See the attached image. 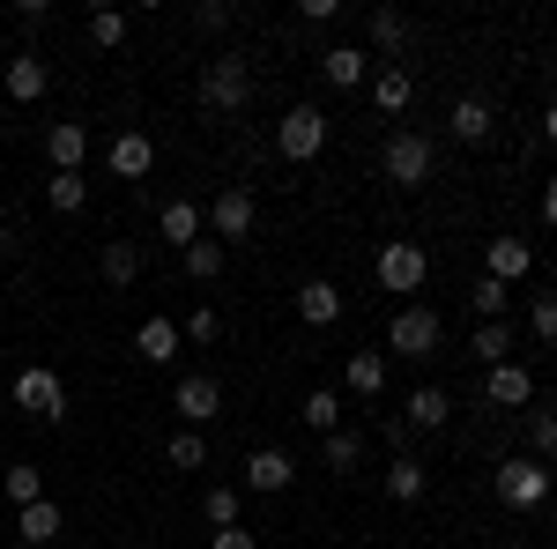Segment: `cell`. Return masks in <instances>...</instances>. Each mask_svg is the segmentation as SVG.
<instances>
[{"label":"cell","mask_w":557,"mask_h":549,"mask_svg":"<svg viewBox=\"0 0 557 549\" xmlns=\"http://www.w3.org/2000/svg\"><path fill=\"white\" fill-rule=\"evenodd\" d=\"M15 409H23V416H67V386H60V372H45V364L15 372Z\"/></svg>","instance_id":"8"},{"label":"cell","mask_w":557,"mask_h":549,"mask_svg":"<svg viewBox=\"0 0 557 549\" xmlns=\"http://www.w3.org/2000/svg\"><path fill=\"white\" fill-rule=\"evenodd\" d=\"M491 275H498V283H520V275H528V267H535V246H528V238H491Z\"/></svg>","instance_id":"19"},{"label":"cell","mask_w":557,"mask_h":549,"mask_svg":"<svg viewBox=\"0 0 557 549\" xmlns=\"http://www.w3.org/2000/svg\"><path fill=\"white\" fill-rule=\"evenodd\" d=\"M320 453H327L335 475H349V467L364 461V438H357V431H327V446H320Z\"/></svg>","instance_id":"33"},{"label":"cell","mask_w":557,"mask_h":549,"mask_svg":"<svg viewBox=\"0 0 557 549\" xmlns=\"http://www.w3.org/2000/svg\"><path fill=\"white\" fill-rule=\"evenodd\" d=\"M506 304H513V290H506L498 275H483V283H475V312H483V320H498Z\"/></svg>","instance_id":"37"},{"label":"cell","mask_w":557,"mask_h":549,"mask_svg":"<svg viewBox=\"0 0 557 549\" xmlns=\"http://www.w3.org/2000/svg\"><path fill=\"white\" fill-rule=\"evenodd\" d=\"M528 327H535V341H557V297H535L528 304Z\"/></svg>","instance_id":"39"},{"label":"cell","mask_w":557,"mask_h":549,"mask_svg":"<svg viewBox=\"0 0 557 549\" xmlns=\"http://www.w3.org/2000/svg\"><path fill=\"white\" fill-rule=\"evenodd\" d=\"M201 512H209V527H238V490H231V483H215L209 498H201Z\"/></svg>","instance_id":"35"},{"label":"cell","mask_w":557,"mask_h":549,"mask_svg":"<svg viewBox=\"0 0 557 549\" xmlns=\"http://www.w3.org/2000/svg\"><path fill=\"white\" fill-rule=\"evenodd\" d=\"M275 149H283L290 164H312V157L327 149V112H320V104H290V112L275 120Z\"/></svg>","instance_id":"3"},{"label":"cell","mask_w":557,"mask_h":549,"mask_svg":"<svg viewBox=\"0 0 557 549\" xmlns=\"http://www.w3.org/2000/svg\"><path fill=\"white\" fill-rule=\"evenodd\" d=\"M201 223H209V215L194 209V201H164V209H157V230H164V238H172L178 253H186V246H194V238H201Z\"/></svg>","instance_id":"18"},{"label":"cell","mask_w":557,"mask_h":549,"mask_svg":"<svg viewBox=\"0 0 557 549\" xmlns=\"http://www.w3.org/2000/svg\"><path fill=\"white\" fill-rule=\"evenodd\" d=\"M298 423H312L320 438H327V431H343V394H327V386H312V394H305V409H298Z\"/></svg>","instance_id":"24"},{"label":"cell","mask_w":557,"mask_h":549,"mask_svg":"<svg viewBox=\"0 0 557 549\" xmlns=\"http://www.w3.org/2000/svg\"><path fill=\"white\" fill-rule=\"evenodd\" d=\"M386 349H394V357H431V349H438V312H431V304H401L394 327H386Z\"/></svg>","instance_id":"7"},{"label":"cell","mask_w":557,"mask_h":549,"mask_svg":"<svg viewBox=\"0 0 557 549\" xmlns=\"http://www.w3.org/2000/svg\"><path fill=\"white\" fill-rule=\"evenodd\" d=\"M223 253H231V246L194 238V246H186V275H194V283H215V275H223Z\"/></svg>","instance_id":"31"},{"label":"cell","mask_w":557,"mask_h":549,"mask_svg":"<svg viewBox=\"0 0 557 549\" xmlns=\"http://www.w3.org/2000/svg\"><path fill=\"white\" fill-rule=\"evenodd\" d=\"M134 349H141V364H172L178 357V320H141V327H134Z\"/></svg>","instance_id":"17"},{"label":"cell","mask_w":557,"mask_h":549,"mask_svg":"<svg viewBox=\"0 0 557 549\" xmlns=\"http://www.w3.org/2000/svg\"><path fill=\"white\" fill-rule=\"evenodd\" d=\"M0 490H8V506H38V498H45V475L30 461H15L8 475H0Z\"/></svg>","instance_id":"29"},{"label":"cell","mask_w":557,"mask_h":549,"mask_svg":"<svg viewBox=\"0 0 557 549\" xmlns=\"http://www.w3.org/2000/svg\"><path fill=\"white\" fill-rule=\"evenodd\" d=\"M45 157H52V171H83V157H89L83 120H60V127L45 134Z\"/></svg>","instance_id":"13"},{"label":"cell","mask_w":557,"mask_h":549,"mask_svg":"<svg viewBox=\"0 0 557 549\" xmlns=\"http://www.w3.org/2000/svg\"><path fill=\"white\" fill-rule=\"evenodd\" d=\"M424 467L409 461V453H394V467H386V498H394V506H417V498H424Z\"/></svg>","instance_id":"22"},{"label":"cell","mask_w":557,"mask_h":549,"mask_svg":"<svg viewBox=\"0 0 557 549\" xmlns=\"http://www.w3.org/2000/svg\"><path fill=\"white\" fill-rule=\"evenodd\" d=\"M15 535H23L30 549H38V542H52V535H60V506H52V498H38V506H23V520H15Z\"/></svg>","instance_id":"26"},{"label":"cell","mask_w":557,"mask_h":549,"mask_svg":"<svg viewBox=\"0 0 557 549\" xmlns=\"http://www.w3.org/2000/svg\"><path fill=\"white\" fill-rule=\"evenodd\" d=\"M550 542H557V506H550Z\"/></svg>","instance_id":"46"},{"label":"cell","mask_w":557,"mask_h":549,"mask_svg":"<svg viewBox=\"0 0 557 549\" xmlns=\"http://www.w3.org/2000/svg\"><path fill=\"white\" fill-rule=\"evenodd\" d=\"M201 215H209L215 246H246V238H253V194H246V186H223Z\"/></svg>","instance_id":"6"},{"label":"cell","mask_w":557,"mask_h":549,"mask_svg":"<svg viewBox=\"0 0 557 549\" xmlns=\"http://www.w3.org/2000/svg\"><path fill=\"white\" fill-rule=\"evenodd\" d=\"M223 335V320H215V312H194V320H186V341H215Z\"/></svg>","instance_id":"40"},{"label":"cell","mask_w":557,"mask_h":549,"mask_svg":"<svg viewBox=\"0 0 557 549\" xmlns=\"http://www.w3.org/2000/svg\"><path fill=\"white\" fill-rule=\"evenodd\" d=\"M298 320L305 327H335V320H343V290H335V283H305L298 290Z\"/></svg>","instance_id":"16"},{"label":"cell","mask_w":557,"mask_h":549,"mask_svg":"<svg viewBox=\"0 0 557 549\" xmlns=\"http://www.w3.org/2000/svg\"><path fill=\"white\" fill-rule=\"evenodd\" d=\"M343 386L357 394V401H372V394L386 386V357H364V349H357V357L343 364Z\"/></svg>","instance_id":"23"},{"label":"cell","mask_w":557,"mask_h":549,"mask_svg":"<svg viewBox=\"0 0 557 549\" xmlns=\"http://www.w3.org/2000/svg\"><path fill=\"white\" fill-rule=\"evenodd\" d=\"M104 164H112V178H149V164H157V141H149V134H112Z\"/></svg>","instance_id":"12"},{"label":"cell","mask_w":557,"mask_h":549,"mask_svg":"<svg viewBox=\"0 0 557 549\" xmlns=\"http://www.w3.org/2000/svg\"><path fill=\"white\" fill-rule=\"evenodd\" d=\"M209 549H260V542L246 535V527H215V535H209Z\"/></svg>","instance_id":"41"},{"label":"cell","mask_w":557,"mask_h":549,"mask_svg":"<svg viewBox=\"0 0 557 549\" xmlns=\"http://www.w3.org/2000/svg\"><path fill=\"white\" fill-rule=\"evenodd\" d=\"M127 38V8H97L89 15V45H120Z\"/></svg>","instance_id":"36"},{"label":"cell","mask_w":557,"mask_h":549,"mask_svg":"<svg viewBox=\"0 0 557 549\" xmlns=\"http://www.w3.org/2000/svg\"><path fill=\"white\" fill-rule=\"evenodd\" d=\"M0 83H8L15 104H38L45 89H52V67H45V52H15V60L0 67Z\"/></svg>","instance_id":"11"},{"label":"cell","mask_w":557,"mask_h":549,"mask_svg":"<svg viewBox=\"0 0 557 549\" xmlns=\"http://www.w3.org/2000/svg\"><path fill=\"white\" fill-rule=\"evenodd\" d=\"M194 23H201V30H223V23H231V8H223V0H201V8H194Z\"/></svg>","instance_id":"42"},{"label":"cell","mask_w":557,"mask_h":549,"mask_svg":"<svg viewBox=\"0 0 557 549\" xmlns=\"http://www.w3.org/2000/svg\"><path fill=\"white\" fill-rule=\"evenodd\" d=\"M372 45L380 52H409V15L401 8H372Z\"/></svg>","instance_id":"27"},{"label":"cell","mask_w":557,"mask_h":549,"mask_svg":"<svg viewBox=\"0 0 557 549\" xmlns=\"http://www.w3.org/2000/svg\"><path fill=\"white\" fill-rule=\"evenodd\" d=\"M446 127H454V141H483V134H491V104H483V97H461V104L446 112Z\"/></svg>","instance_id":"25"},{"label":"cell","mask_w":557,"mask_h":549,"mask_svg":"<svg viewBox=\"0 0 557 549\" xmlns=\"http://www.w3.org/2000/svg\"><path fill=\"white\" fill-rule=\"evenodd\" d=\"M372 104H380V112H401V104H409V67H380V75H372Z\"/></svg>","instance_id":"30"},{"label":"cell","mask_w":557,"mask_h":549,"mask_svg":"<svg viewBox=\"0 0 557 549\" xmlns=\"http://www.w3.org/2000/svg\"><path fill=\"white\" fill-rule=\"evenodd\" d=\"M223 409V386L209 379V372H194V379H178V394H172V416H178V431H201V423Z\"/></svg>","instance_id":"10"},{"label":"cell","mask_w":557,"mask_h":549,"mask_svg":"<svg viewBox=\"0 0 557 549\" xmlns=\"http://www.w3.org/2000/svg\"><path fill=\"white\" fill-rule=\"evenodd\" d=\"M483 394H491L498 409H528V401H535V379L506 357V364H491V386H483Z\"/></svg>","instance_id":"14"},{"label":"cell","mask_w":557,"mask_h":549,"mask_svg":"<svg viewBox=\"0 0 557 549\" xmlns=\"http://www.w3.org/2000/svg\"><path fill=\"white\" fill-rule=\"evenodd\" d=\"M164 453H172V467L194 475V467H209V438H201V431H172V446H164Z\"/></svg>","instance_id":"32"},{"label":"cell","mask_w":557,"mask_h":549,"mask_svg":"<svg viewBox=\"0 0 557 549\" xmlns=\"http://www.w3.org/2000/svg\"><path fill=\"white\" fill-rule=\"evenodd\" d=\"M431 275V253L417 246V238H394V246H380V290L394 297H417Z\"/></svg>","instance_id":"5"},{"label":"cell","mask_w":557,"mask_h":549,"mask_svg":"<svg viewBox=\"0 0 557 549\" xmlns=\"http://www.w3.org/2000/svg\"><path fill=\"white\" fill-rule=\"evenodd\" d=\"M506 349H513V327H498V320L475 327V357H483V364H506Z\"/></svg>","instance_id":"34"},{"label":"cell","mask_w":557,"mask_h":549,"mask_svg":"<svg viewBox=\"0 0 557 549\" xmlns=\"http://www.w3.org/2000/svg\"><path fill=\"white\" fill-rule=\"evenodd\" d=\"M97 267H104V283H120V290H127L134 275H141V253H134L127 238H112V246L97 253Z\"/></svg>","instance_id":"28"},{"label":"cell","mask_w":557,"mask_h":549,"mask_svg":"<svg viewBox=\"0 0 557 549\" xmlns=\"http://www.w3.org/2000/svg\"><path fill=\"white\" fill-rule=\"evenodd\" d=\"M550 461H535V453H513V461L498 467V498L513 512H535V506H550Z\"/></svg>","instance_id":"2"},{"label":"cell","mask_w":557,"mask_h":549,"mask_svg":"<svg viewBox=\"0 0 557 549\" xmlns=\"http://www.w3.org/2000/svg\"><path fill=\"white\" fill-rule=\"evenodd\" d=\"M290 475H298V461H290L283 446H253V453H246V467H238V483H246V490H260V498L290 490Z\"/></svg>","instance_id":"9"},{"label":"cell","mask_w":557,"mask_h":549,"mask_svg":"<svg viewBox=\"0 0 557 549\" xmlns=\"http://www.w3.org/2000/svg\"><path fill=\"white\" fill-rule=\"evenodd\" d=\"M446 416H454L446 386H417V394H409V409H401V423H417V431H438Z\"/></svg>","instance_id":"21"},{"label":"cell","mask_w":557,"mask_h":549,"mask_svg":"<svg viewBox=\"0 0 557 549\" xmlns=\"http://www.w3.org/2000/svg\"><path fill=\"white\" fill-rule=\"evenodd\" d=\"M380 171L394 178V186H431V171H438V149H431V134H386L380 149Z\"/></svg>","instance_id":"1"},{"label":"cell","mask_w":557,"mask_h":549,"mask_svg":"<svg viewBox=\"0 0 557 549\" xmlns=\"http://www.w3.org/2000/svg\"><path fill=\"white\" fill-rule=\"evenodd\" d=\"M45 201H52V215H83L89 209V178L83 171H52V178H45Z\"/></svg>","instance_id":"20"},{"label":"cell","mask_w":557,"mask_h":549,"mask_svg":"<svg viewBox=\"0 0 557 549\" xmlns=\"http://www.w3.org/2000/svg\"><path fill=\"white\" fill-rule=\"evenodd\" d=\"M8 246H15V238H8V223H0V260H8Z\"/></svg>","instance_id":"45"},{"label":"cell","mask_w":557,"mask_h":549,"mask_svg":"<svg viewBox=\"0 0 557 549\" xmlns=\"http://www.w3.org/2000/svg\"><path fill=\"white\" fill-rule=\"evenodd\" d=\"M364 67H372V52H357V45H327V52H320V75H327L335 89H357Z\"/></svg>","instance_id":"15"},{"label":"cell","mask_w":557,"mask_h":549,"mask_svg":"<svg viewBox=\"0 0 557 549\" xmlns=\"http://www.w3.org/2000/svg\"><path fill=\"white\" fill-rule=\"evenodd\" d=\"M246 97H253V67H246L238 52H223V60L201 67V104H209V112H238Z\"/></svg>","instance_id":"4"},{"label":"cell","mask_w":557,"mask_h":549,"mask_svg":"<svg viewBox=\"0 0 557 549\" xmlns=\"http://www.w3.org/2000/svg\"><path fill=\"white\" fill-rule=\"evenodd\" d=\"M543 134H550V141H557V104H550V112H543Z\"/></svg>","instance_id":"44"},{"label":"cell","mask_w":557,"mask_h":549,"mask_svg":"<svg viewBox=\"0 0 557 549\" xmlns=\"http://www.w3.org/2000/svg\"><path fill=\"white\" fill-rule=\"evenodd\" d=\"M543 223H550V230H557V178H550V186H543Z\"/></svg>","instance_id":"43"},{"label":"cell","mask_w":557,"mask_h":549,"mask_svg":"<svg viewBox=\"0 0 557 549\" xmlns=\"http://www.w3.org/2000/svg\"><path fill=\"white\" fill-rule=\"evenodd\" d=\"M528 431H535V461H557V416H550V409H535Z\"/></svg>","instance_id":"38"}]
</instances>
